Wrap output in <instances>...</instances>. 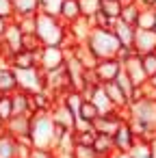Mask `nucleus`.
I'll return each instance as SVG.
<instances>
[{
	"label": "nucleus",
	"instance_id": "obj_24",
	"mask_svg": "<svg viewBox=\"0 0 156 158\" xmlns=\"http://www.w3.org/2000/svg\"><path fill=\"white\" fill-rule=\"evenodd\" d=\"M139 11H141V7H139L137 0H124V7H121V15H119V20L126 22V24H134Z\"/></svg>",
	"mask_w": 156,
	"mask_h": 158
},
{
	"label": "nucleus",
	"instance_id": "obj_5",
	"mask_svg": "<svg viewBox=\"0 0 156 158\" xmlns=\"http://www.w3.org/2000/svg\"><path fill=\"white\" fill-rule=\"evenodd\" d=\"M65 59H67V50L63 46H41L39 48V69L44 74L63 67Z\"/></svg>",
	"mask_w": 156,
	"mask_h": 158
},
{
	"label": "nucleus",
	"instance_id": "obj_26",
	"mask_svg": "<svg viewBox=\"0 0 156 158\" xmlns=\"http://www.w3.org/2000/svg\"><path fill=\"white\" fill-rule=\"evenodd\" d=\"M121 7H124V0H102L100 11H102V13H106L108 18L119 20V15H121Z\"/></svg>",
	"mask_w": 156,
	"mask_h": 158
},
{
	"label": "nucleus",
	"instance_id": "obj_3",
	"mask_svg": "<svg viewBox=\"0 0 156 158\" xmlns=\"http://www.w3.org/2000/svg\"><path fill=\"white\" fill-rule=\"evenodd\" d=\"M31 141L33 147L54 149V121L50 113H35L31 119Z\"/></svg>",
	"mask_w": 156,
	"mask_h": 158
},
{
	"label": "nucleus",
	"instance_id": "obj_44",
	"mask_svg": "<svg viewBox=\"0 0 156 158\" xmlns=\"http://www.w3.org/2000/svg\"><path fill=\"white\" fill-rule=\"evenodd\" d=\"M154 7H156V5H154Z\"/></svg>",
	"mask_w": 156,
	"mask_h": 158
},
{
	"label": "nucleus",
	"instance_id": "obj_21",
	"mask_svg": "<svg viewBox=\"0 0 156 158\" xmlns=\"http://www.w3.org/2000/svg\"><path fill=\"white\" fill-rule=\"evenodd\" d=\"M18 149V139L11 136L7 130L0 132V158H15Z\"/></svg>",
	"mask_w": 156,
	"mask_h": 158
},
{
	"label": "nucleus",
	"instance_id": "obj_35",
	"mask_svg": "<svg viewBox=\"0 0 156 158\" xmlns=\"http://www.w3.org/2000/svg\"><path fill=\"white\" fill-rule=\"evenodd\" d=\"M22 48L24 50H31V52H37L41 48V41L35 33H24V39H22Z\"/></svg>",
	"mask_w": 156,
	"mask_h": 158
},
{
	"label": "nucleus",
	"instance_id": "obj_31",
	"mask_svg": "<svg viewBox=\"0 0 156 158\" xmlns=\"http://www.w3.org/2000/svg\"><path fill=\"white\" fill-rule=\"evenodd\" d=\"M115 18H108L106 13H102V11H98L93 18H91V24H93V28H108V31H113V26H115Z\"/></svg>",
	"mask_w": 156,
	"mask_h": 158
},
{
	"label": "nucleus",
	"instance_id": "obj_9",
	"mask_svg": "<svg viewBox=\"0 0 156 158\" xmlns=\"http://www.w3.org/2000/svg\"><path fill=\"white\" fill-rule=\"evenodd\" d=\"M31 119H33V115H13L5 123V130L15 139H26V136H31Z\"/></svg>",
	"mask_w": 156,
	"mask_h": 158
},
{
	"label": "nucleus",
	"instance_id": "obj_10",
	"mask_svg": "<svg viewBox=\"0 0 156 158\" xmlns=\"http://www.w3.org/2000/svg\"><path fill=\"white\" fill-rule=\"evenodd\" d=\"M124 72L130 76V80L134 82V87H143L150 78L143 69V63H141V54H132L126 63H124Z\"/></svg>",
	"mask_w": 156,
	"mask_h": 158
},
{
	"label": "nucleus",
	"instance_id": "obj_40",
	"mask_svg": "<svg viewBox=\"0 0 156 158\" xmlns=\"http://www.w3.org/2000/svg\"><path fill=\"white\" fill-rule=\"evenodd\" d=\"M150 145H152V158H156V136L150 141Z\"/></svg>",
	"mask_w": 156,
	"mask_h": 158
},
{
	"label": "nucleus",
	"instance_id": "obj_15",
	"mask_svg": "<svg viewBox=\"0 0 156 158\" xmlns=\"http://www.w3.org/2000/svg\"><path fill=\"white\" fill-rule=\"evenodd\" d=\"M104 87V91H106V95H108V100L113 102V106L117 108V110H124V108H128V104H130V100H128V95L119 89V85L113 80V82H104L102 85Z\"/></svg>",
	"mask_w": 156,
	"mask_h": 158
},
{
	"label": "nucleus",
	"instance_id": "obj_20",
	"mask_svg": "<svg viewBox=\"0 0 156 158\" xmlns=\"http://www.w3.org/2000/svg\"><path fill=\"white\" fill-rule=\"evenodd\" d=\"M93 152L98 158H108L113 152H115V143H113V136L111 134H95V141H93Z\"/></svg>",
	"mask_w": 156,
	"mask_h": 158
},
{
	"label": "nucleus",
	"instance_id": "obj_19",
	"mask_svg": "<svg viewBox=\"0 0 156 158\" xmlns=\"http://www.w3.org/2000/svg\"><path fill=\"white\" fill-rule=\"evenodd\" d=\"M113 33L117 35V39H119L121 46H132V44H134V35H137V26L117 20L115 26H113Z\"/></svg>",
	"mask_w": 156,
	"mask_h": 158
},
{
	"label": "nucleus",
	"instance_id": "obj_12",
	"mask_svg": "<svg viewBox=\"0 0 156 158\" xmlns=\"http://www.w3.org/2000/svg\"><path fill=\"white\" fill-rule=\"evenodd\" d=\"M132 48H134L137 54H145V52L156 50V31H141V28H137Z\"/></svg>",
	"mask_w": 156,
	"mask_h": 158
},
{
	"label": "nucleus",
	"instance_id": "obj_23",
	"mask_svg": "<svg viewBox=\"0 0 156 158\" xmlns=\"http://www.w3.org/2000/svg\"><path fill=\"white\" fill-rule=\"evenodd\" d=\"M134 26L141 31H154V7H141Z\"/></svg>",
	"mask_w": 156,
	"mask_h": 158
},
{
	"label": "nucleus",
	"instance_id": "obj_7",
	"mask_svg": "<svg viewBox=\"0 0 156 158\" xmlns=\"http://www.w3.org/2000/svg\"><path fill=\"white\" fill-rule=\"evenodd\" d=\"M124 69V65L117 61V59H100L98 63H95V67H93V74H95V78H98V82H113V80H117V76H119V72Z\"/></svg>",
	"mask_w": 156,
	"mask_h": 158
},
{
	"label": "nucleus",
	"instance_id": "obj_6",
	"mask_svg": "<svg viewBox=\"0 0 156 158\" xmlns=\"http://www.w3.org/2000/svg\"><path fill=\"white\" fill-rule=\"evenodd\" d=\"M22 39H24L22 28L18 26L15 20H11L9 26H7V31H5V35H2V39H0V52L11 59L13 54H18L20 50H24L22 48Z\"/></svg>",
	"mask_w": 156,
	"mask_h": 158
},
{
	"label": "nucleus",
	"instance_id": "obj_43",
	"mask_svg": "<svg viewBox=\"0 0 156 158\" xmlns=\"http://www.w3.org/2000/svg\"><path fill=\"white\" fill-rule=\"evenodd\" d=\"M2 130H5V126H2V123H0V132H2Z\"/></svg>",
	"mask_w": 156,
	"mask_h": 158
},
{
	"label": "nucleus",
	"instance_id": "obj_22",
	"mask_svg": "<svg viewBox=\"0 0 156 158\" xmlns=\"http://www.w3.org/2000/svg\"><path fill=\"white\" fill-rule=\"evenodd\" d=\"M15 18L20 15H37L39 13V0H13Z\"/></svg>",
	"mask_w": 156,
	"mask_h": 158
},
{
	"label": "nucleus",
	"instance_id": "obj_2",
	"mask_svg": "<svg viewBox=\"0 0 156 158\" xmlns=\"http://www.w3.org/2000/svg\"><path fill=\"white\" fill-rule=\"evenodd\" d=\"M119 39L113 31L108 28H91L89 37H87V48L95 54V59H115L117 50H119Z\"/></svg>",
	"mask_w": 156,
	"mask_h": 158
},
{
	"label": "nucleus",
	"instance_id": "obj_28",
	"mask_svg": "<svg viewBox=\"0 0 156 158\" xmlns=\"http://www.w3.org/2000/svg\"><path fill=\"white\" fill-rule=\"evenodd\" d=\"M130 156L132 158H152V145H150V141L139 139L134 143V147L130 149Z\"/></svg>",
	"mask_w": 156,
	"mask_h": 158
},
{
	"label": "nucleus",
	"instance_id": "obj_41",
	"mask_svg": "<svg viewBox=\"0 0 156 158\" xmlns=\"http://www.w3.org/2000/svg\"><path fill=\"white\" fill-rule=\"evenodd\" d=\"M147 82H150V85H152V87H154V89H156V74H154V76H152V78H150V80H147Z\"/></svg>",
	"mask_w": 156,
	"mask_h": 158
},
{
	"label": "nucleus",
	"instance_id": "obj_37",
	"mask_svg": "<svg viewBox=\"0 0 156 158\" xmlns=\"http://www.w3.org/2000/svg\"><path fill=\"white\" fill-rule=\"evenodd\" d=\"M31 158H57V152L48 149V147H33L31 149Z\"/></svg>",
	"mask_w": 156,
	"mask_h": 158
},
{
	"label": "nucleus",
	"instance_id": "obj_36",
	"mask_svg": "<svg viewBox=\"0 0 156 158\" xmlns=\"http://www.w3.org/2000/svg\"><path fill=\"white\" fill-rule=\"evenodd\" d=\"M0 18L5 20H15V11H13V0H0Z\"/></svg>",
	"mask_w": 156,
	"mask_h": 158
},
{
	"label": "nucleus",
	"instance_id": "obj_32",
	"mask_svg": "<svg viewBox=\"0 0 156 158\" xmlns=\"http://www.w3.org/2000/svg\"><path fill=\"white\" fill-rule=\"evenodd\" d=\"M141 63H143V69H145L147 78H152V76L156 74V50L141 54Z\"/></svg>",
	"mask_w": 156,
	"mask_h": 158
},
{
	"label": "nucleus",
	"instance_id": "obj_11",
	"mask_svg": "<svg viewBox=\"0 0 156 158\" xmlns=\"http://www.w3.org/2000/svg\"><path fill=\"white\" fill-rule=\"evenodd\" d=\"M50 117H52V121H54L57 126H61V128H65V130H74V126H76V115H74L63 102H54V106H52V110H50Z\"/></svg>",
	"mask_w": 156,
	"mask_h": 158
},
{
	"label": "nucleus",
	"instance_id": "obj_4",
	"mask_svg": "<svg viewBox=\"0 0 156 158\" xmlns=\"http://www.w3.org/2000/svg\"><path fill=\"white\" fill-rule=\"evenodd\" d=\"M13 72H15V80H18V89L20 91H26V93L46 91V74L39 67L13 69Z\"/></svg>",
	"mask_w": 156,
	"mask_h": 158
},
{
	"label": "nucleus",
	"instance_id": "obj_38",
	"mask_svg": "<svg viewBox=\"0 0 156 158\" xmlns=\"http://www.w3.org/2000/svg\"><path fill=\"white\" fill-rule=\"evenodd\" d=\"M108 158H132L130 154H126V152H113Z\"/></svg>",
	"mask_w": 156,
	"mask_h": 158
},
{
	"label": "nucleus",
	"instance_id": "obj_14",
	"mask_svg": "<svg viewBox=\"0 0 156 158\" xmlns=\"http://www.w3.org/2000/svg\"><path fill=\"white\" fill-rule=\"evenodd\" d=\"M11 104H13V115H35L31 93H26V91H20V89L13 91L11 93Z\"/></svg>",
	"mask_w": 156,
	"mask_h": 158
},
{
	"label": "nucleus",
	"instance_id": "obj_39",
	"mask_svg": "<svg viewBox=\"0 0 156 158\" xmlns=\"http://www.w3.org/2000/svg\"><path fill=\"white\" fill-rule=\"evenodd\" d=\"M139 7H154L156 5V0H137Z\"/></svg>",
	"mask_w": 156,
	"mask_h": 158
},
{
	"label": "nucleus",
	"instance_id": "obj_1",
	"mask_svg": "<svg viewBox=\"0 0 156 158\" xmlns=\"http://www.w3.org/2000/svg\"><path fill=\"white\" fill-rule=\"evenodd\" d=\"M35 35L39 37L41 46H63V48H72L70 41V33H67V24L61 22L59 15H48V13H37V28Z\"/></svg>",
	"mask_w": 156,
	"mask_h": 158
},
{
	"label": "nucleus",
	"instance_id": "obj_13",
	"mask_svg": "<svg viewBox=\"0 0 156 158\" xmlns=\"http://www.w3.org/2000/svg\"><path fill=\"white\" fill-rule=\"evenodd\" d=\"M13 69H28V67H39V50L31 52V50H20L18 54H13L9 59Z\"/></svg>",
	"mask_w": 156,
	"mask_h": 158
},
{
	"label": "nucleus",
	"instance_id": "obj_8",
	"mask_svg": "<svg viewBox=\"0 0 156 158\" xmlns=\"http://www.w3.org/2000/svg\"><path fill=\"white\" fill-rule=\"evenodd\" d=\"M139 141V136L134 134V130H132V126L128 123V121H121L119 123V128L115 130V134H113V143H115V152H126V154H130V149L134 147V143Z\"/></svg>",
	"mask_w": 156,
	"mask_h": 158
},
{
	"label": "nucleus",
	"instance_id": "obj_42",
	"mask_svg": "<svg viewBox=\"0 0 156 158\" xmlns=\"http://www.w3.org/2000/svg\"><path fill=\"white\" fill-rule=\"evenodd\" d=\"M154 31H156V7H154Z\"/></svg>",
	"mask_w": 156,
	"mask_h": 158
},
{
	"label": "nucleus",
	"instance_id": "obj_18",
	"mask_svg": "<svg viewBox=\"0 0 156 158\" xmlns=\"http://www.w3.org/2000/svg\"><path fill=\"white\" fill-rule=\"evenodd\" d=\"M31 102H33L35 113H50L54 102H57V98L50 91H37V93H31Z\"/></svg>",
	"mask_w": 156,
	"mask_h": 158
},
{
	"label": "nucleus",
	"instance_id": "obj_17",
	"mask_svg": "<svg viewBox=\"0 0 156 158\" xmlns=\"http://www.w3.org/2000/svg\"><path fill=\"white\" fill-rule=\"evenodd\" d=\"M13 91H18V80H15L13 67L0 65V95H11Z\"/></svg>",
	"mask_w": 156,
	"mask_h": 158
},
{
	"label": "nucleus",
	"instance_id": "obj_33",
	"mask_svg": "<svg viewBox=\"0 0 156 158\" xmlns=\"http://www.w3.org/2000/svg\"><path fill=\"white\" fill-rule=\"evenodd\" d=\"M15 22L22 28V33H35L37 28V15H20L15 18Z\"/></svg>",
	"mask_w": 156,
	"mask_h": 158
},
{
	"label": "nucleus",
	"instance_id": "obj_27",
	"mask_svg": "<svg viewBox=\"0 0 156 158\" xmlns=\"http://www.w3.org/2000/svg\"><path fill=\"white\" fill-rule=\"evenodd\" d=\"M95 130L93 128H87V130H74V143L76 145H85V147H91L93 141H95Z\"/></svg>",
	"mask_w": 156,
	"mask_h": 158
},
{
	"label": "nucleus",
	"instance_id": "obj_30",
	"mask_svg": "<svg viewBox=\"0 0 156 158\" xmlns=\"http://www.w3.org/2000/svg\"><path fill=\"white\" fill-rule=\"evenodd\" d=\"M13 117V104H11V95H0V123H7Z\"/></svg>",
	"mask_w": 156,
	"mask_h": 158
},
{
	"label": "nucleus",
	"instance_id": "obj_34",
	"mask_svg": "<svg viewBox=\"0 0 156 158\" xmlns=\"http://www.w3.org/2000/svg\"><path fill=\"white\" fill-rule=\"evenodd\" d=\"M61 2H63V0H39V11L48 13V15H59Z\"/></svg>",
	"mask_w": 156,
	"mask_h": 158
},
{
	"label": "nucleus",
	"instance_id": "obj_29",
	"mask_svg": "<svg viewBox=\"0 0 156 158\" xmlns=\"http://www.w3.org/2000/svg\"><path fill=\"white\" fill-rule=\"evenodd\" d=\"M78 5H80V13H82V18L91 20V18L100 11L102 0H78Z\"/></svg>",
	"mask_w": 156,
	"mask_h": 158
},
{
	"label": "nucleus",
	"instance_id": "obj_25",
	"mask_svg": "<svg viewBox=\"0 0 156 158\" xmlns=\"http://www.w3.org/2000/svg\"><path fill=\"white\" fill-rule=\"evenodd\" d=\"M98 117H100V113H98L95 104H93L91 100H82V104H80V110H78L76 119H82V121H87V123H93Z\"/></svg>",
	"mask_w": 156,
	"mask_h": 158
},
{
	"label": "nucleus",
	"instance_id": "obj_16",
	"mask_svg": "<svg viewBox=\"0 0 156 158\" xmlns=\"http://www.w3.org/2000/svg\"><path fill=\"white\" fill-rule=\"evenodd\" d=\"M59 18H61V22L67 24V26L74 24L76 20H80L82 13H80L78 0H63V2H61V9H59Z\"/></svg>",
	"mask_w": 156,
	"mask_h": 158
}]
</instances>
